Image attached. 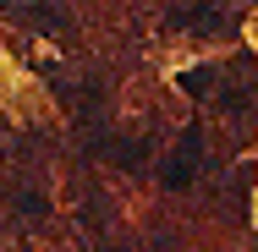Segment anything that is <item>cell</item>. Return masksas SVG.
<instances>
[{
  "label": "cell",
  "instance_id": "obj_1",
  "mask_svg": "<svg viewBox=\"0 0 258 252\" xmlns=\"http://www.w3.org/2000/svg\"><path fill=\"white\" fill-rule=\"evenodd\" d=\"M198 148H204V143H198V132H192V137L176 148V159L165 164V187H187V181H192V170H198Z\"/></svg>",
  "mask_w": 258,
  "mask_h": 252
},
{
  "label": "cell",
  "instance_id": "obj_2",
  "mask_svg": "<svg viewBox=\"0 0 258 252\" xmlns=\"http://www.w3.org/2000/svg\"><path fill=\"white\" fill-rule=\"evenodd\" d=\"M181 94H192V99H214V94H220V71H214V66H192V71H181Z\"/></svg>",
  "mask_w": 258,
  "mask_h": 252
},
{
  "label": "cell",
  "instance_id": "obj_3",
  "mask_svg": "<svg viewBox=\"0 0 258 252\" xmlns=\"http://www.w3.org/2000/svg\"><path fill=\"white\" fill-rule=\"evenodd\" d=\"M17 208H22L28 219H44V214H50V203L39 198V192H22V198H17Z\"/></svg>",
  "mask_w": 258,
  "mask_h": 252
}]
</instances>
